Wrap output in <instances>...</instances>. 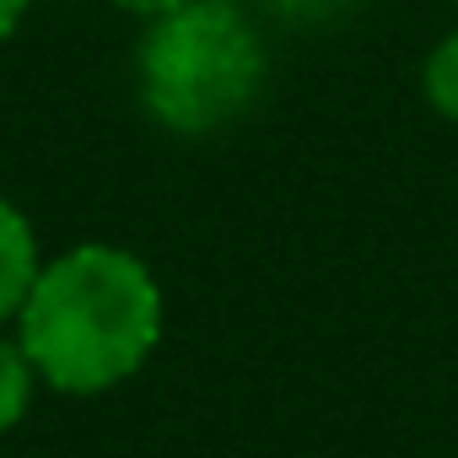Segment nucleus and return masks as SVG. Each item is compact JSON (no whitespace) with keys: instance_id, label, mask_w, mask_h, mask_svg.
<instances>
[{"instance_id":"obj_1","label":"nucleus","mask_w":458,"mask_h":458,"mask_svg":"<svg viewBox=\"0 0 458 458\" xmlns=\"http://www.w3.org/2000/svg\"><path fill=\"white\" fill-rule=\"evenodd\" d=\"M12 324L49 388L108 394L151 361L162 340V286L130 249L81 243L38 270Z\"/></svg>"},{"instance_id":"obj_2","label":"nucleus","mask_w":458,"mask_h":458,"mask_svg":"<svg viewBox=\"0 0 458 458\" xmlns=\"http://www.w3.org/2000/svg\"><path fill=\"white\" fill-rule=\"evenodd\" d=\"M140 103L173 135H210L243 119L265 87V38L238 0H183L146 22Z\"/></svg>"},{"instance_id":"obj_3","label":"nucleus","mask_w":458,"mask_h":458,"mask_svg":"<svg viewBox=\"0 0 458 458\" xmlns=\"http://www.w3.org/2000/svg\"><path fill=\"white\" fill-rule=\"evenodd\" d=\"M38 270H44V259H38L33 221H28L6 194H0V324L17 318V308L28 302Z\"/></svg>"},{"instance_id":"obj_4","label":"nucleus","mask_w":458,"mask_h":458,"mask_svg":"<svg viewBox=\"0 0 458 458\" xmlns=\"http://www.w3.org/2000/svg\"><path fill=\"white\" fill-rule=\"evenodd\" d=\"M33 388H38V372H33L28 351H22L17 340L0 335V431H12V426L28 415Z\"/></svg>"},{"instance_id":"obj_5","label":"nucleus","mask_w":458,"mask_h":458,"mask_svg":"<svg viewBox=\"0 0 458 458\" xmlns=\"http://www.w3.org/2000/svg\"><path fill=\"white\" fill-rule=\"evenodd\" d=\"M420 87H426V103L458 124V33H447L431 55H426V71H420Z\"/></svg>"},{"instance_id":"obj_6","label":"nucleus","mask_w":458,"mask_h":458,"mask_svg":"<svg viewBox=\"0 0 458 458\" xmlns=\"http://www.w3.org/2000/svg\"><path fill=\"white\" fill-rule=\"evenodd\" d=\"M270 6H276L281 17H292V22H318V17H335V12H345L351 0H270Z\"/></svg>"},{"instance_id":"obj_7","label":"nucleus","mask_w":458,"mask_h":458,"mask_svg":"<svg viewBox=\"0 0 458 458\" xmlns=\"http://www.w3.org/2000/svg\"><path fill=\"white\" fill-rule=\"evenodd\" d=\"M114 6H124L130 17H162V12H173V6H183V0H114Z\"/></svg>"},{"instance_id":"obj_8","label":"nucleus","mask_w":458,"mask_h":458,"mask_svg":"<svg viewBox=\"0 0 458 458\" xmlns=\"http://www.w3.org/2000/svg\"><path fill=\"white\" fill-rule=\"evenodd\" d=\"M22 12H28V0H0V44H6V38L17 33V22H22Z\"/></svg>"}]
</instances>
